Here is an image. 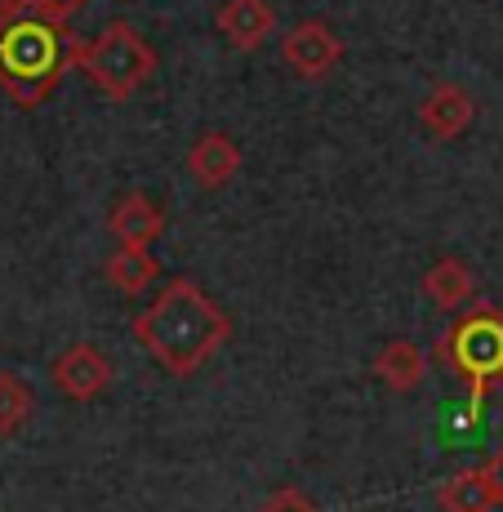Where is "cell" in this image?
<instances>
[{"instance_id":"obj_14","label":"cell","mask_w":503,"mask_h":512,"mask_svg":"<svg viewBox=\"0 0 503 512\" xmlns=\"http://www.w3.org/2000/svg\"><path fill=\"white\" fill-rule=\"evenodd\" d=\"M437 499H441L446 512H490V508H499V495H495V486H490L486 468L455 472V477L437 490Z\"/></svg>"},{"instance_id":"obj_16","label":"cell","mask_w":503,"mask_h":512,"mask_svg":"<svg viewBox=\"0 0 503 512\" xmlns=\"http://www.w3.org/2000/svg\"><path fill=\"white\" fill-rule=\"evenodd\" d=\"M85 5H90V0H23V9L45 14V18H58V23H72Z\"/></svg>"},{"instance_id":"obj_10","label":"cell","mask_w":503,"mask_h":512,"mask_svg":"<svg viewBox=\"0 0 503 512\" xmlns=\"http://www.w3.org/2000/svg\"><path fill=\"white\" fill-rule=\"evenodd\" d=\"M107 232L121 245H152L165 232V210L147 192H125L107 214Z\"/></svg>"},{"instance_id":"obj_3","label":"cell","mask_w":503,"mask_h":512,"mask_svg":"<svg viewBox=\"0 0 503 512\" xmlns=\"http://www.w3.org/2000/svg\"><path fill=\"white\" fill-rule=\"evenodd\" d=\"M437 357L455 379L468 388L472 419H481V406H486L490 388L503 383V308L495 303H477L472 312L441 334Z\"/></svg>"},{"instance_id":"obj_6","label":"cell","mask_w":503,"mask_h":512,"mask_svg":"<svg viewBox=\"0 0 503 512\" xmlns=\"http://www.w3.org/2000/svg\"><path fill=\"white\" fill-rule=\"evenodd\" d=\"M49 379L67 401H94L112 388V361L94 348V343H72L54 357Z\"/></svg>"},{"instance_id":"obj_18","label":"cell","mask_w":503,"mask_h":512,"mask_svg":"<svg viewBox=\"0 0 503 512\" xmlns=\"http://www.w3.org/2000/svg\"><path fill=\"white\" fill-rule=\"evenodd\" d=\"M481 468H486L490 486H495V495H499V504H503V446H499L495 455H490V459H486V464H481Z\"/></svg>"},{"instance_id":"obj_9","label":"cell","mask_w":503,"mask_h":512,"mask_svg":"<svg viewBox=\"0 0 503 512\" xmlns=\"http://www.w3.org/2000/svg\"><path fill=\"white\" fill-rule=\"evenodd\" d=\"M214 27L228 36L232 49L254 54V49H263L268 36L276 32V9L268 0H223L219 14H214Z\"/></svg>"},{"instance_id":"obj_2","label":"cell","mask_w":503,"mask_h":512,"mask_svg":"<svg viewBox=\"0 0 503 512\" xmlns=\"http://www.w3.org/2000/svg\"><path fill=\"white\" fill-rule=\"evenodd\" d=\"M76 45V32L58 18L32 9L0 18V90L23 112H36L58 90L67 67H76Z\"/></svg>"},{"instance_id":"obj_19","label":"cell","mask_w":503,"mask_h":512,"mask_svg":"<svg viewBox=\"0 0 503 512\" xmlns=\"http://www.w3.org/2000/svg\"><path fill=\"white\" fill-rule=\"evenodd\" d=\"M23 14V0H0V18H14Z\"/></svg>"},{"instance_id":"obj_17","label":"cell","mask_w":503,"mask_h":512,"mask_svg":"<svg viewBox=\"0 0 503 512\" xmlns=\"http://www.w3.org/2000/svg\"><path fill=\"white\" fill-rule=\"evenodd\" d=\"M259 512H317L308 504V495H299L294 486H285V490H276V495H268V504H263Z\"/></svg>"},{"instance_id":"obj_13","label":"cell","mask_w":503,"mask_h":512,"mask_svg":"<svg viewBox=\"0 0 503 512\" xmlns=\"http://www.w3.org/2000/svg\"><path fill=\"white\" fill-rule=\"evenodd\" d=\"M472 268L463 259H437L428 272H423V294H428L437 308H446V312H455V308H463V303L472 299Z\"/></svg>"},{"instance_id":"obj_7","label":"cell","mask_w":503,"mask_h":512,"mask_svg":"<svg viewBox=\"0 0 503 512\" xmlns=\"http://www.w3.org/2000/svg\"><path fill=\"white\" fill-rule=\"evenodd\" d=\"M472 116H477V103H472V94L463 90V85H455V81L432 85V90L423 94V103H419V125L437 143L459 139V134L472 125Z\"/></svg>"},{"instance_id":"obj_4","label":"cell","mask_w":503,"mask_h":512,"mask_svg":"<svg viewBox=\"0 0 503 512\" xmlns=\"http://www.w3.org/2000/svg\"><path fill=\"white\" fill-rule=\"evenodd\" d=\"M76 72L112 103H125L156 76V49L143 41V32L134 23L112 18L94 41L76 45Z\"/></svg>"},{"instance_id":"obj_11","label":"cell","mask_w":503,"mask_h":512,"mask_svg":"<svg viewBox=\"0 0 503 512\" xmlns=\"http://www.w3.org/2000/svg\"><path fill=\"white\" fill-rule=\"evenodd\" d=\"M423 370H428V361H423V348L410 339H392L379 348V357H374V379L383 383V388L392 392H414L423 383Z\"/></svg>"},{"instance_id":"obj_1","label":"cell","mask_w":503,"mask_h":512,"mask_svg":"<svg viewBox=\"0 0 503 512\" xmlns=\"http://www.w3.org/2000/svg\"><path fill=\"white\" fill-rule=\"evenodd\" d=\"M130 330L156 366L187 379L232 339V317L192 277H179L165 281V290L138 312Z\"/></svg>"},{"instance_id":"obj_8","label":"cell","mask_w":503,"mask_h":512,"mask_svg":"<svg viewBox=\"0 0 503 512\" xmlns=\"http://www.w3.org/2000/svg\"><path fill=\"white\" fill-rule=\"evenodd\" d=\"M187 174L196 179L201 192H223L241 174V147L223 130H205L201 139L187 147Z\"/></svg>"},{"instance_id":"obj_15","label":"cell","mask_w":503,"mask_h":512,"mask_svg":"<svg viewBox=\"0 0 503 512\" xmlns=\"http://www.w3.org/2000/svg\"><path fill=\"white\" fill-rule=\"evenodd\" d=\"M27 419H32V388L23 374L0 370V441L18 437Z\"/></svg>"},{"instance_id":"obj_5","label":"cell","mask_w":503,"mask_h":512,"mask_svg":"<svg viewBox=\"0 0 503 512\" xmlns=\"http://www.w3.org/2000/svg\"><path fill=\"white\" fill-rule=\"evenodd\" d=\"M343 54H348L343 36L330 23H321V18H303V23H294L281 36V63L299 81H325L343 63Z\"/></svg>"},{"instance_id":"obj_12","label":"cell","mask_w":503,"mask_h":512,"mask_svg":"<svg viewBox=\"0 0 503 512\" xmlns=\"http://www.w3.org/2000/svg\"><path fill=\"white\" fill-rule=\"evenodd\" d=\"M103 277L125 294V299H138L156 277H161V263L156 254H147V245H121L112 259L103 263Z\"/></svg>"}]
</instances>
